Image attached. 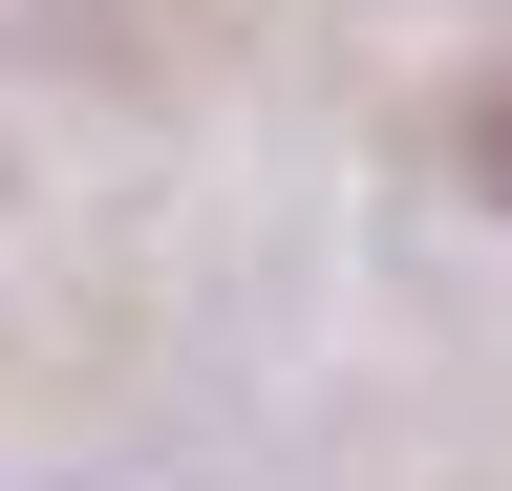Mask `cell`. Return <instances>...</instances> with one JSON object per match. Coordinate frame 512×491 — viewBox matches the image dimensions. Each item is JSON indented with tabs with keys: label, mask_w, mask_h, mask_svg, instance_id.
Instances as JSON below:
<instances>
[{
	"label": "cell",
	"mask_w": 512,
	"mask_h": 491,
	"mask_svg": "<svg viewBox=\"0 0 512 491\" xmlns=\"http://www.w3.org/2000/svg\"><path fill=\"white\" fill-rule=\"evenodd\" d=\"M470 193L512 214V86H470Z\"/></svg>",
	"instance_id": "obj_1"
}]
</instances>
